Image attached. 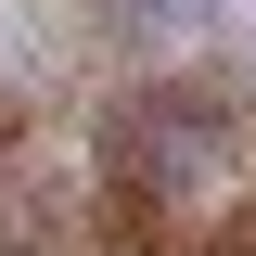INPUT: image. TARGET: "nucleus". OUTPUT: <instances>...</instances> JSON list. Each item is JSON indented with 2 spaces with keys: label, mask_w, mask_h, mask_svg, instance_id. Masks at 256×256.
I'll list each match as a JSON object with an SVG mask.
<instances>
[{
  "label": "nucleus",
  "mask_w": 256,
  "mask_h": 256,
  "mask_svg": "<svg viewBox=\"0 0 256 256\" xmlns=\"http://www.w3.org/2000/svg\"><path fill=\"white\" fill-rule=\"evenodd\" d=\"M0 256H102V230L77 218V192H0Z\"/></svg>",
  "instance_id": "f257e3e1"
}]
</instances>
